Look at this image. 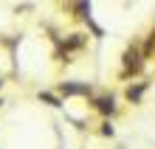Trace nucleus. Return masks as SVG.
<instances>
[{"instance_id": "1", "label": "nucleus", "mask_w": 155, "mask_h": 149, "mask_svg": "<svg viewBox=\"0 0 155 149\" xmlns=\"http://www.w3.org/2000/svg\"><path fill=\"white\" fill-rule=\"evenodd\" d=\"M99 110L102 113H113V99H102L99 101Z\"/></svg>"}]
</instances>
